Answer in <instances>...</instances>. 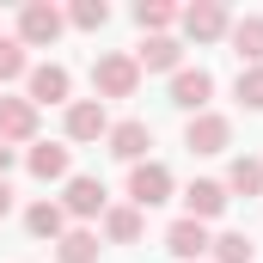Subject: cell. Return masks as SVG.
I'll list each match as a JSON object with an SVG mask.
<instances>
[{
	"mask_svg": "<svg viewBox=\"0 0 263 263\" xmlns=\"http://www.w3.org/2000/svg\"><path fill=\"white\" fill-rule=\"evenodd\" d=\"M184 141H190V153H220V147H227V117H208V110H202Z\"/></svg>",
	"mask_w": 263,
	"mask_h": 263,
	"instance_id": "obj_13",
	"label": "cell"
},
{
	"mask_svg": "<svg viewBox=\"0 0 263 263\" xmlns=\"http://www.w3.org/2000/svg\"><path fill=\"white\" fill-rule=\"evenodd\" d=\"M6 165H12V147H6V141H0V178H6Z\"/></svg>",
	"mask_w": 263,
	"mask_h": 263,
	"instance_id": "obj_26",
	"label": "cell"
},
{
	"mask_svg": "<svg viewBox=\"0 0 263 263\" xmlns=\"http://www.w3.org/2000/svg\"><path fill=\"white\" fill-rule=\"evenodd\" d=\"M104 233H110L117 245H135V239H141V208H110V214H104Z\"/></svg>",
	"mask_w": 263,
	"mask_h": 263,
	"instance_id": "obj_16",
	"label": "cell"
},
{
	"mask_svg": "<svg viewBox=\"0 0 263 263\" xmlns=\"http://www.w3.org/2000/svg\"><path fill=\"white\" fill-rule=\"evenodd\" d=\"M18 73H25V43L0 37V80H18Z\"/></svg>",
	"mask_w": 263,
	"mask_h": 263,
	"instance_id": "obj_23",
	"label": "cell"
},
{
	"mask_svg": "<svg viewBox=\"0 0 263 263\" xmlns=\"http://www.w3.org/2000/svg\"><path fill=\"white\" fill-rule=\"evenodd\" d=\"M233 49H239V62H251V67H263V18H257V12L233 25Z\"/></svg>",
	"mask_w": 263,
	"mask_h": 263,
	"instance_id": "obj_14",
	"label": "cell"
},
{
	"mask_svg": "<svg viewBox=\"0 0 263 263\" xmlns=\"http://www.w3.org/2000/svg\"><path fill=\"white\" fill-rule=\"evenodd\" d=\"M31 172L37 178H67V147H49V141L31 147Z\"/></svg>",
	"mask_w": 263,
	"mask_h": 263,
	"instance_id": "obj_17",
	"label": "cell"
},
{
	"mask_svg": "<svg viewBox=\"0 0 263 263\" xmlns=\"http://www.w3.org/2000/svg\"><path fill=\"white\" fill-rule=\"evenodd\" d=\"M251 251H257V245H251L245 233H220V239H214V263H251Z\"/></svg>",
	"mask_w": 263,
	"mask_h": 263,
	"instance_id": "obj_20",
	"label": "cell"
},
{
	"mask_svg": "<svg viewBox=\"0 0 263 263\" xmlns=\"http://www.w3.org/2000/svg\"><path fill=\"white\" fill-rule=\"evenodd\" d=\"M67 135H73V141H98V135H110L104 104H98V98H80V104H67Z\"/></svg>",
	"mask_w": 263,
	"mask_h": 263,
	"instance_id": "obj_5",
	"label": "cell"
},
{
	"mask_svg": "<svg viewBox=\"0 0 263 263\" xmlns=\"http://www.w3.org/2000/svg\"><path fill=\"white\" fill-rule=\"evenodd\" d=\"M184 31H190L196 43H214V37L227 31V6H214V0H202V6H190V12H184Z\"/></svg>",
	"mask_w": 263,
	"mask_h": 263,
	"instance_id": "obj_9",
	"label": "cell"
},
{
	"mask_svg": "<svg viewBox=\"0 0 263 263\" xmlns=\"http://www.w3.org/2000/svg\"><path fill=\"white\" fill-rule=\"evenodd\" d=\"M239 98H245L251 110H263V67H245V73H239Z\"/></svg>",
	"mask_w": 263,
	"mask_h": 263,
	"instance_id": "obj_25",
	"label": "cell"
},
{
	"mask_svg": "<svg viewBox=\"0 0 263 263\" xmlns=\"http://www.w3.org/2000/svg\"><path fill=\"white\" fill-rule=\"evenodd\" d=\"M129 196H135V208L165 202V196H172V172H165V165H153V159H141V165H135V178H129Z\"/></svg>",
	"mask_w": 263,
	"mask_h": 263,
	"instance_id": "obj_2",
	"label": "cell"
},
{
	"mask_svg": "<svg viewBox=\"0 0 263 263\" xmlns=\"http://www.w3.org/2000/svg\"><path fill=\"white\" fill-rule=\"evenodd\" d=\"M92 257H98L92 233H62V263H92Z\"/></svg>",
	"mask_w": 263,
	"mask_h": 263,
	"instance_id": "obj_21",
	"label": "cell"
},
{
	"mask_svg": "<svg viewBox=\"0 0 263 263\" xmlns=\"http://www.w3.org/2000/svg\"><path fill=\"white\" fill-rule=\"evenodd\" d=\"M135 25H141V31H153V37H159V31H165V25H172V6H165V0H141V6H135Z\"/></svg>",
	"mask_w": 263,
	"mask_h": 263,
	"instance_id": "obj_22",
	"label": "cell"
},
{
	"mask_svg": "<svg viewBox=\"0 0 263 263\" xmlns=\"http://www.w3.org/2000/svg\"><path fill=\"white\" fill-rule=\"evenodd\" d=\"M135 80H141V67H135L129 55H98V62H92V86H98L104 98H129Z\"/></svg>",
	"mask_w": 263,
	"mask_h": 263,
	"instance_id": "obj_1",
	"label": "cell"
},
{
	"mask_svg": "<svg viewBox=\"0 0 263 263\" xmlns=\"http://www.w3.org/2000/svg\"><path fill=\"white\" fill-rule=\"evenodd\" d=\"M37 135V104L31 98H0V141H31Z\"/></svg>",
	"mask_w": 263,
	"mask_h": 263,
	"instance_id": "obj_4",
	"label": "cell"
},
{
	"mask_svg": "<svg viewBox=\"0 0 263 263\" xmlns=\"http://www.w3.org/2000/svg\"><path fill=\"white\" fill-rule=\"evenodd\" d=\"M98 208H104V184H98V178H73V184H67L62 214H80V220H86V214H98Z\"/></svg>",
	"mask_w": 263,
	"mask_h": 263,
	"instance_id": "obj_12",
	"label": "cell"
},
{
	"mask_svg": "<svg viewBox=\"0 0 263 263\" xmlns=\"http://www.w3.org/2000/svg\"><path fill=\"white\" fill-rule=\"evenodd\" d=\"M6 208H12V190H6V178H0V214H6Z\"/></svg>",
	"mask_w": 263,
	"mask_h": 263,
	"instance_id": "obj_27",
	"label": "cell"
},
{
	"mask_svg": "<svg viewBox=\"0 0 263 263\" xmlns=\"http://www.w3.org/2000/svg\"><path fill=\"white\" fill-rule=\"evenodd\" d=\"M55 37H62V12L43 6V0H31L18 12V43H55Z\"/></svg>",
	"mask_w": 263,
	"mask_h": 263,
	"instance_id": "obj_3",
	"label": "cell"
},
{
	"mask_svg": "<svg viewBox=\"0 0 263 263\" xmlns=\"http://www.w3.org/2000/svg\"><path fill=\"white\" fill-rule=\"evenodd\" d=\"M147 147H153V129H147V123H117V129H110V153H117V159H135V165H141Z\"/></svg>",
	"mask_w": 263,
	"mask_h": 263,
	"instance_id": "obj_11",
	"label": "cell"
},
{
	"mask_svg": "<svg viewBox=\"0 0 263 263\" xmlns=\"http://www.w3.org/2000/svg\"><path fill=\"white\" fill-rule=\"evenodd\" d=\"M104 18H110V6H104V0H80V6H73V25H80V31H98Z\"/></svg>",
	"mask_w": 263,
	"mask_h": 263,
	"instance_id": "obj_24",
	"label": "cell"
},
{
	"mask_svg": "<svg viewBox=\"0 0 263 263\" xmlns=\"http://www.w3.org/2000/svg\"><path fill=\"white\" fill-rule=\"evenodd\" d=\"M135 67H178V43L172 37H147L141 55H135Z\"/></svg>",
	"mask_w": 263,
	"mask_h": 263,
	"instance_id": "obj_19",
	"label": "cell"
},
{
	"mask_svg": "<svg viewBox=\"0 0 263 263\" xmlns=\"http://www.w3.org/2000/svg\"><path fill=\"white\" fill-rule=\"evenodd\" d=\"M208 245H214V239H208V227H202V220H190V214L165 233V251H172V257H184V263H196Z\"/></svg>",
	"mask_w": 263,
	"mask_h": 263,
	"instance_id": "obj_6",
	"label": "cell"
},
{
	"mask_svg": "<svg viewBox=\"0 0 263 263\" xmlns=\"http://www.w3.org/2000/svg\"><path fill=\"white\" fill-rule=\"evenodd\" d=\"M62 98H67V67L55 62L31 67V104H62Z\"/></svg>",
	"mask_w": 263,
	"mask_h": 263,
	"instance_id": "obj_10",
	"label": "cell"
},
{
	"mask_svg": "<svg viewBox=\"0 0 263 263\" xmlns=\"http://www.w3.org/2000/svg\"><path fill=\"white\" fill-rule=\"evenodd\" d=\"M208 92H214V80H208L202 67H184V73L172 80V104H178V110H196V117H202V104H208Z\"/></svg>",
	"mask_w": 263,
	"mask_h": 263,
	"instance_id": "obj_7",
	"label": "cell"
},
{
	"mask_svg": "<svg viewBox=\"0 0 263 263\" xmlns=\"http://www.w3.org/2000/svg\"><path fill=\"white\" fill-rule=\"evenodd\" d=\"M25 227L37 233V239H62V227H67V214L55 208V202H37L31 214H25Z\"/></svg>",
	"mask_w": 263,
	"mask_h": 263,
	"instance_id": "obj_15",
	"label": "cell"
},
{
	"mask_svg": "<svg viewBox=\"0 0 263 263\" xmlns=\"http://www.w3.org/2000/svg\"><path fill=\"white\" fill-rule=\"evenodd\" d=\"M227 190H239V196H257V190H263V159H233V178H227Z\"/></svg>",
	"mask_w": 263,
	"mask_h": 263,
	"instance_id": "obj_18",
	"label": "cell"
},
{
	"mask_svg": "<svg viewBox=\"0 0 263 263\" xmlns=\"http://www.w3.org/2000/svg\"><path fill=\"white\" fill-rule=\"evenodd\" d=\"M184 208H190V220H214L220 208H227V184H214V178H202L184 190Z\"/></svg>",
	"mask_w": 263,
	"mask_h": 263,
	"instance_id": "obj_8",
	"label": "cell"
}]
</instances>
